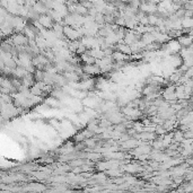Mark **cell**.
Segmentation results:
<instances>
[{"instance_id": "6da1fadb", "label": "cell", "mask_w": 193, "mask_h": 193, "mask_svg": "<svg viewBox=\"0 0 193 193\" xmlns=\"http://www.w3.org/2000/svg\"><path fill=\"white\" fill-rule=\"evenodd\" d=\"M63 34L66 35L69 40H71V41L77 40L79 36H81V34L79 33L78 29H74V27H71V26H68V25H67V26H63Z\"/></svg>"}, {"instance_id": "7a4b0ae2", "label": "cell", "mask_w": 193, "mask_h": 193, "mask_svg": "<svg viewBox=\"0 0 193 193\" xmlns=\"http://www.w3.org/2000/svg\"><path fill=\"white\" fill-rule=\"evenodd\" d=\"M52 19L50 15H42V16H39V23L43 26V27H46V29H50L53 26V23H52Z\"/></svg>"}, {"instance_id": "3957f363", "label": "cell", "mask_w": 193, "mask_h": 193, "mask_svg": "<svg viewBox=\"0 0 193 193\" xmlns=\"http://www.w3.org/2000/svg\"><path fill=\"white\" fill-rule=\"evenodd\" d=\"M83 71L86 72L87 75H97L101 72V68L97 66L96 63H95V64L93 63V64H87L86 67H84V68H83Z\"/></svg>"}, {"instance_id": "277c9868", "label": "cell", "mask_w": 193, "mask_h": 193, "mask_svg": "<svg viewBox=\"0 0 193 193\" xmlns=\"http://www.w3.org/2000/svg\"><path fill=\"white\" fill-rule=\"evenodd\" d=\"M157 8L155 4H140V9L142 12H149V14H154V12H157Z\"/></svg>"}, {"instance_id": "5b68a950", "label": "cell", "mask_w": 193, "mask_h": 193, "mask_svg": "<svg viewBox=\"0 0 193 193\" xmlns=\"http://www.w3.org/2000/svg\"><path fill=\"white\" fill-rule=\"evenodd\" d=\"M137 41V36L135 35V33L133 32H129V33H126L124 36V43L125 44H132V43H135Z\"/></svg>"}, {"instance_id": "8992f818", "label": "cell", "mask_w": 193, "mask_h": 193, "mask_svg": "<svg viewBox=\"0 0 193 193\" xmlns=\"http://www.w3.org/2000/svg\"><path fill=\"white\" fill-rule=\"evenodd\" d=\"M111 57H112V59L116 60V61H123V60L126 59L128 54H124V53H122V52H114V53H112Z\"/></svg>"}, {"instance_id": "52a82bcc", "label": "cell", "mask_w": 193, "mask_h": 193, "mask_svg": "<svg viewBox=\"0 0 193 193\" xmlns=\"http://www.w3.org/2000/svg\"><path fill=\"white\" fill-rule=\"evenodd\" d=\"M181 25L184 27V29H191L193 25V22H192V18L191 17H183L181 22Z\"/></svg>"}, {"instance_id": "ba28073f", "label": "cell", "mask_w": 193, "mask_h": 193, "mask_svg": "<svg viewBox=\"0 0 193 193\" xmlns=\"http://www.w3.org/2000/svg\"><path fill=\"white\" fill-rule=\"evenodd\" d=\"M118 49H119L120 52H122V53H124V54H131V48L128 44H119L118 45Z\"/></svg>"}, {"instance_id": "9c48e42d", "label": "cell", "mask_w": 193, "mask_h": 193, "mask_svg": "<svg viewBox=\"0 0 193 193\" xmlns=\"http://www.w3.org/2000/svg\"><path fill=\"white\" fill-rule=\"evenodd\" d=\"M84 104H85L86 106H88V107H95L97 105V101L96 99H94V98L88 97V98L84 99Z\"/></svg>"}, {"instance_id": "30bf717a", "label": "cell", "mask_w": 193, "mask_h": 193, "mask_svg": "<svg viewBox=\"0 0 193 193\" xmlns=\"http://www.w3.org/2000/svg\"><path fill=\"white\" fill-rule=\"evenodd\" d=\"M52 95H53V97H54V98L61 99V98H63V97H64V93H63L60 88H57V89H54V91H52Z\"/></svg>"}, {"instance_id": "8fae6325", "label": "cell", "mask_w": 193, "mask_h": 193, "mask_svg": "<svg viewBox=\"0 0 193 193\" xmlns=\"http://www.w3.org/2000/svg\"><path fill=\"white\" fill-rule=\"evenodd\" d=\"M14 42L16 44H24L26 42V37L23 35H16V36H14Z\"/></svg>"}, {"instance_id": "7c38bea8", "label": "cell", "mask_w": 193, "mask_h": 193, "mask_svg": "<svg viewBox=\"0 0 193 193\" xmlns=\"http://www.w3.org/2000/svg\"><path fill=\"white\" fill-rule=\"evenodd\" d=\"M178 43H180V44H183L184 46L191 45V37L182 36V37H180V40H178Z\"/></svg>"}, {"instance_id": "4fadbf2b", "label": "cell", "mask_w": 193, "mask_h": 193, "mask_svg": "<svg viewBox=\"0 0 193 193\" xmlns=\"http://www.w3.org/2000/svg\"><path fill=\"white\" fill-rule=\"evenodd\" d=\"M147 18H148V25H156L157 19H158V17L156 15H154V14H150L149 16H147Z\"/></svg>"}, {"instance_id": "5bb4252c", "label": "cell", "mask_w": 193, "mask_h": 193, "mask_svg": "<svg viewBox=\"0 0 193 193\" xmlns=\"http://www.w3.org/2000/svg\"><path fill=\"white\" fill-rule=\"evenodd\" d=\"M150 149H149V147H138V148H136V154L137 155H142V154H146V153H148Z\"/></svg>"}, {"instance_id": "9a60e30c", "label": "cell", "mask_w": 193, "mask_h": 193, "mask_svg": "<svg viewBox=\"0 0 193 193\" xmlns=\"http://www.w3.org/2000/svg\"><path fill=\"white\" fill-rule=\"evenodd\" d=\"M170 49L174 50V51H177L178 49H181V44L178 42H175V41H172L170 43Z\"/></svg>"}, {"instance_id": "2e32d148", "label": "cell", "mask_w": 193, "mask_h": 193, "mask_svg": "<svg viewBox=\"0 0 193 193\" xmlns=\"http://www.w3.org/2000/svg\"><path fill=\"white\" fill-rule=\"evenodd\" d=\"M139 137L142 138V139H145V140H151V139L155 138V136L151 135V133H142L141 136H139Z\"/></svg>"}, {"instance_id": "e0dca14e", "label": "cell", "mask_w": 193, "mask_h": 193, "mask_svg": "<svg viewBox=\"0 0 193 193\" xmlns=\"http://www.w3.org/2000/svg\"><path fill=\"white\" fill-rule=\"evenodd\" d=\"M174 138H175V141H181V140L184 139V137H183V135H182L181 132H177Z\"/></svg>"}, {"instance_id": "ac0fdd59", "label": "cell", "mask_w": 193, "mask_h": 193, "mask_svg": "<svg viewBox=\"0 0 193 193\" xmlns=\"http://www.w3.org/2000/svg\"><path fill=\"white\" fill-rule=\"evenodd\" d=\"M87 1H89V2H91V4H93V5H94V4H95V2H96L97 0H87Z\"/></svg>"}]
</instances>
